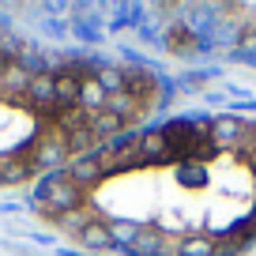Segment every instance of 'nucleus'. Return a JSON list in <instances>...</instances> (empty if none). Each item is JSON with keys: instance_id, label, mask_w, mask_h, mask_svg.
Here are the masks:
<instances>
[{"instance_id": "nucleus-1", "label": "nucleus", "mask_w": 256, "mask_h": 256, "mask_svg": "<svg viewBox=\"0 0 256 256\" xmlns=\"http://www.w3.org/2000/svg\"><path fill=\"white\" fill-rule=\"evenodd\" d=\"M64 238L120 256H241L256 241V120L200 117L113 140L34 192Z\"/></svg>"}, {"instance_id": "nucleus-2", "label": "nucleus", "mask_w": 256, "mask_h": 256, "mask_svg": "<svg viewBox=\"0 0 256 256\" xmlns=\"http://www.w3.org/2000/svg\"><path fill=\"white\" fill-rule=\"evenodd\" d=\"M158 94L144 68L53 56L0 30V184H42L132 136Z\"/></svg>"}]
</instances>
